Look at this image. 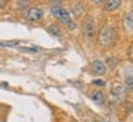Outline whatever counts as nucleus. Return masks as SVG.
Segmentation results:
<instances>
[{"label":"nucleus","instance_id":"obj_10","mask_svg":"<svg viewBox=\"0 0 133 122\" xmlns=\"http://www.w3.org/2000/svg\"><path fill=\"white\" fill-rule=\"evenodd\" d=\"M48 31L52 33L53 36H61L62 35V32H61V28L58 27V25L56 24H52L48 26Z\"/></svg>","mask_w":133,"mask_h":122},{"label":"nucleus","instance_id":"obj_3","mask_svg":"<svg viewBox=\"0 0 133 122\" xmlns=\"http://www.w3.org/2000/svg\"><path fill=\"white\" fill-rule=\"evenodd\" d=\"M43 16V10L38 6H29L25 11V17L30 22H36L39 21Z\"/></svg>","mask_w":133,"mask_h":122},{"label":"nucleus","instance_id":"obj_15","mask_svg":"<svg viewBox=\"0 0 133 122\" xmlns=\"http://www.w3.org/2000/svg\"><path fill=\"white\" fill-rule=\"evenodd\" d=\"M92 83H94L95 85H104V84H105L104 81H101V80H94Z\"/></svg>","mask_w":133,"mask_h":122},{"label":"nucleus","instance_id":"obj_2","mask_svg":"<svg viewBox=\"0 0 133 122\" xmlns=\"http://www.w3.org/2000/svg\"><path fill=\"white\" fill-rule=\"evenodd\" d=\"M116 38V32H115V28L110 25H104L99 33V42L101 46H110L111 43L115 41Z\"/></svg>","mask_w":133,"mask_h":122},{"label":"nucleus","instance_id":"obj_11","mask_svg":"<svg viewBox=\"0 0 133 122\" xmlns=\"http://www.w3.org/2000/svg\"><path fill=\"white\" fill-rule=\"evenodd\" d=\"M73 12L76 17H80L81 14H83V6L80 4H74L73 5Z\"/></svg>","mask_w":133,"mask_h":122},{"label":"nucleus","instance_id":"obj_8","mask_svg":"<svg viewBox=\"0 0 133 122\" xmlns=\"http://www.w3.org/2000/svg\"><path fill=\"white\" fill-rule=\"evenodd\" d=\"M123 27L126 31H132L133 28V12H128L123 17Z\"/></svg>","mask_w":133,"mask_h":122},{"label":"nucleus","instance_id":"obj_9","mask_svg":"<svg viewBox=\"0 0 133 122\" xmlns=\"http://www.w3.org/2000/svg\"><path fill=\"white\" fill-rule=\"evenodd\" d=\"M119 5H121V1L119 0H109L107 3H105V6L104 9L106 11H114L118 8Z\"/></svg>","mask_w":133,"mask_h":122},{"label":"nucleus","instance_id":"obj_7","mask_svg":"<svg viewBox=\"0 0 133 122\" xmlns=\"http://www.w3.org/2000/svg\"><path fill=\"white\" fill-rule=\"evenodd\" d=\"M90 99L95 104H97V105H102V104H104V101H105V95H104V93H102V91L96 90V91H94V93L90 95Z\"/></svg>","mask_w":133,"mask_h":122},{"label":"nucleus","instance_id":"obj_5","mask_svg":"<svg viewBox=\"0 0 133 122\" xmlns=\"http://www.w3.org/2000/svg\"><path fill=\"white\" fill-rule=\"evenodd\" d=\"M111 94H112V96L116 100L123 101L124 99H126V95H127V89L121 84H115L112 86V89H111Z\"/></svg>","mask_w":133,"mask_h":122},{"label":"nucleus","instance_id":"obj_1","mask_svg":"<svg viewBox=\"0 0 133 122\" xmlns=\"http://www.w3.org/2000/svg\"><path fill=\"white\" fill-rule=\"evenodd\" d=\"M51 11H52V14L54 15L58 20L62 21L63 24H65L66 26H69V27L73 28V30L75 28V24L73 22L70 15H69V11H68L64 6H62V5H54V6H52Z\"/></svg>","mask_w":133,"mask_h":122},{"label":"nucleus","instance_id":"obj_14","mask_svg":"<svg viewBox=\"0 0 133 122\" xmlns=\"http://www.w3.org/2000/svg\"><path fill=\"white\" fill-rule=\"evenodd\" d=\"M20 49H22V51L33 52V53H36V52H38V49H37V48H20Z\"/></svg>","mask_w":133,"mask_h":122},{"label":"nucleus","instance_id":"obj_6","mask_svg":"<svg viewBox=\"0 0 133 122\" xmlns=\"http://www.w3.org/2000/svg\"><path fill=\"white\" fill-rule=\"evenodd\" d=\"M91 68H92V70L94 73L97 75H104L106 73V66L104 64V62H101L100 59H95V61L91 63Z\"/></svg>","mask_w":133,"mask_h":122},{"label":"nucleus","instance_id":"obj_12","mask_svg":"<svg viewBox=\"0 0 133 122\" xmlns=\"http://www.w3.org/2000/svg\"><path fill=\"white\" fill-rule=\"evenodd\" d=\"M124 83H126V88H128V90L132 89L133 79H132V74H131V73H129L128 76H126V78H124Z\"/></svg>","mask_w":133,"mask_h":122},{"label":"nucleus","instance_id":"obj_13","mask_svg":"<svg viewBox=\"0 0 133 122\" xmlns=\"http://www.w3.org/2000/svg\"><path fill=\"white\" fill-rule=\"evenodd\" d=\"M16 6L19 10H26L29 8V3L27 1H17L16 3Z\"/></svg>","mask_w":133,"mask_h":122},{"label":"nucleus","instance_id":"obj_16","mask_svg":"<svg viewBox=\"0 0 133 122\" xmlns=\"http://www.w3.org/2000/svg\"><path fill=\"white\" fill-rule=\"evenodd\" d=\"M5 4H6V1H4V0H0V8L5 6Z\"/></svg>","mask_w":133,"mask_h":122},{"label":"nucleus","instance_id":"obj_4","mask_svg":"<svg viewBox=\"0 0 133 122\" xmlns=\"http://www.w3.org/2000/svg\"><path fill=\"white\" fill-rule=\"evenodd\" d=\"M83 35L86 40H92L96 35V26L92 19H86L83 22Z\"/></svg>","mask_w":133,"mask_h":122}]
</instances>
